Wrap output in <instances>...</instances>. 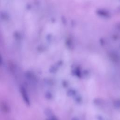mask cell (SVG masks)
Returning a JSON list of instances; mask_svg holds the SVG:
<instances>
[{"instance_id": "6da1fadb", "label": "cell", "mask_w": 120, "mask_h": 120, "mask_svg": "<svg viewBox=\"0 0 120 120\" xmlns=\"http://www.w3.org/2000/svg\"><path fill=\"white\" fill-rule=\"evenodd\" d=\"M20 92H21V95L22 96V98L24 102L27 105H30V101L29 97V96H28L27 92L26 91V90L25 89V88L23 87H22L20 88Z\"/></svg>"}, {"instance_id": "7a4b0ae2", "label": "cell", "mask_w": 120, "mask_h": 120, "mask_svg": "<svg viewBox=\"0 0 120 120\" xmlns=\"http://www.w3.org/2000/svg\"><path fill=\"white\" fill-rule=\"evenodd\" d=\"M1 63H2V59H1V57L0 55V65L1 64Z\"/></svg>"}]
</instances>
